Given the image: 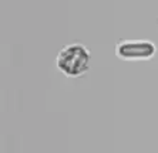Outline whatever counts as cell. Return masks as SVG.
<instances>
[{"mask_svg": "<svg viewBox=\"0 0 158 153\" xmlns=\"http://www.w3.org/2000/svg\"><path fill=\"white\" fill-rule=\"evenodd\" d=\"M56 67L67 78H80L90 71L91 53L81 43L67 44L56 57Z\"/></svg>", "mask_w": 158, "mask_h": 153, "instance_id": "6da1fadb", "label": "cell"}, {"mask_svg": "<svg viewBox=\"0 0 158 153\" xmlns=\"http://www.w3.org/2000/svg\"><path fill=\"white\" fill-rule=\"evenodd\" d=\"M115 55L123 61H147L157 54V45L151 40H123L115 44Z\"/></svg>", "mask_w": 158, "mask_h": 153, "instance_id": "7a4b0ae2", "label": "cell"}]
</instances>
